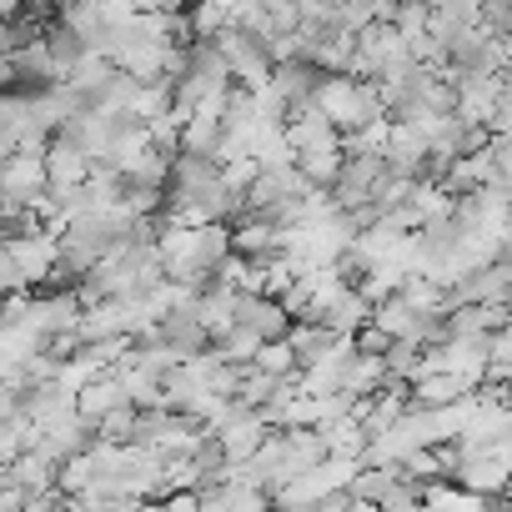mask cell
I'll return each instance as SVG.
<instances>
[{
    "label": "cell",
    "instance_id": "4",
    "mask_svg": "<svg viewBox=\"0 0 512 512\" xmlns=\"http://www.w3.org/2000/svg\"><path fill=\"white\" fill-rule=\"evenodd\" d=\"M236 322L241 327H251L256 337H287V327H292V317H287V307L277 302V297H267V292H241L236 287Z\"/></svg>",
    "mask_w": 512,
    "mask_h": 512
},
{
    "label": "cell",
    "instance_id": "5",
    "mask_svg": "<svg viewBox=\"0 0 512 512\" xmlns=\"http://www.w3.org/2000/svg\"><path fill=\"white\" fill-rule=\"evenodd\" d=\"M151 337H161V342L176 347L181 357H191V352H201V347L211 342L206 327L196 322V307H171V312H161L156 327H151Z\"/></svg>",
    "mask_w": 512,
    "mask_h": 512
},
{
    "label": "cell",
    "instance_id": "2",
    "mask_svg": "<svg viewBox=\"0 0 512 512\" xmlns=\"http://www.w3.org/2000/svg\"><path fill=\"white\" fill-rule=\"evenodd\" d=\"M6 251H11V262H16L21 282H26V287H41L46 272L56 267V231H46V226L11 231V236H6Z\"/></svg>",
    "mask_w": 512,
    "mask_h": 512
},
{
    "label": "cell",
    "instance_id": "3",
    "mask_svg": "<svg viewBox=\"0 0 512 512\" xmlns=\"http://www.w3.org/2000/svg\"><path fill=\"white\" fill-rule=\"evenodd\" d=\"M46 191V166H41V151H11L0 156V196L11 201H36Z\"/></svg>",
    "mask_w": 512,
    "mask_h": 512
},
{
    "label": "cell",
    "instance_id": "12",
    "mask_svg": "<svg viewBox=\"0 0 512 512\" xmlns=\"http://www.w3.org/2000/svg\"><path fill=\"white\" fill-rule=\"evenodd\" d=\"M131 427H136V402H121V407L96 417V437L101 442H131Z\"/></svg>",
    "mask_w": 512,
    "mask_h": 512
},
{
    "label": "cell",
    "instance_id": "11",
    "mask_svg": "<svg viewBox=\"0 0 512 512\" xmlns=\"http://www.w3.org/2000/svg\"><path fill=\"white\" fill-rule=\"evenodd\" d=\"M251 367L267 372V377H282V372H297V357H292V342L287 337H267L262 347L251 352Z\"/></svg>",
    "mask_w": 512,
    "mask_h": 512
},
{
    "label": "cell",
    "instance_id": "8",
    "mask_svg": "<svg viewBox=\"0 0 512 512\" xmlns=\"http://www.w3.org/2000/svg\"><path fill=\"white\" fill-rule=\"evenodd\" d=\"M367 307H372V302H367V297H362L357 287H342V292H337V297L327 302L322 322H327V327H332L337 337H352V332H357V327L367 322Z\"/></svg>",
    "mask_w": 512,
    "mask_h": 512
},
{
    "label": "cell",
    "instance_id": "9",
    "mask_svg": "<svg viewBox=\"0 0 512 512\" xmlns=\"http://www.w3.org/2000/svg\"><path fill=\"white\" fill-rule=\"evenodd\" d=\"M317 432H322L327 452H337V457H362V447H367V427H362V417H352V412L322 422Z\"/></svg>",
    "mask_w": 512,
    "mask_h": 512
},
{
    "label": "cell",
    "instance_id": "10",
    "mask_svg": "<svg viewBox=\"0 0 512 512\" xmlns=\"http://www.w3.org/2000/svg\"><path fill=\"white\" fill-rule=\"evenodd\" d=\"M287 342H292L297 367H307V362H317V357L337 342V332H332L327 322H292V327H287Z\"/></svg>",
    "mask_w": 512,
    "mask_h": 512
},
{
    "label": "cell",
    "instance_id": "6",
    "mask_svg": "<svg viewBox=\"0 0 512 512\" xmlns=\"http://www.w3.org/2000/svg\"><path fill=\"white\" fill-rule=\"evenodd\" d=\"M41 166H46V186H71V181H86V171H91V161H86L76 146H66L61 136L46 141Z\"/></svg>",
    "mask_w": 512,
    "mask_h": 512
},
{
    "label": "cell",
    "instance_id": "1",
    "mask_svg": "<svg viewBox=\"0 0 512 512\" xmlns=\"http://www.w3.org/2000/svg\"><path fill=\"white\" fill-rule=\"evenodd\" d=\"M211 41H216V51L226 56V71H231L236 86H246V91L267 86L272 56H267V41H262V36H251V31H241V26L231 21V26H221Z\"/></svg>",
    "mask_w": 512,
    "mask_h": 512
},
{
    "label": "cell",
    "instance_id": "13",
    "mask_svg": "<svg viewBox=\"0 0 512 512\" xmlns=\"http://www.w3.org/2000/svg\"><path fill=\"white\" fill-rule=\"evenodd\" d=\"M21 6H26V11H36V16H51L56 0H21Z\"/></svg>",
    "mask_w": 512,
    "mask_h": 512
},
{
    "label": "cell",
    "instance_id": "14",
    "mask_svg": "<svg viewBox=\"0 0 512 512\" xmlns=\"http://www.w3.org/2000/svg\"><path fill=\"white\" fill-rule=\"evenodd\" d=\"M16 11H26V6H21V0H0V21H11Z\"/></svg>",
    "mask_w": 512,
    "mask_h": 512
},
{
    "label": "cell",
    "instance_id": "7",
    "mask_svg": "<svg viewBox=\"0 0 512 512\" xmlns=\"http://www.w3.org/2000/svg\"><path fill=\"white\" fill-rule=\"evenodd\" d=\"M297 166H302V176H307L312 186H332L337 171H342V146H337V136L302 146V151H297Z\"/></svg>",
    "mask_w": 512,
    "mask_h": 512
}]
</instances>
